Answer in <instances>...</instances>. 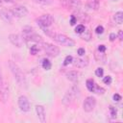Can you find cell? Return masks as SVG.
<instances>
[{
	"instance_id": "cell-1",
	"label": "cell",
	"mask_w": 123,
	"mask_h": 123,
	"mask_svg": "<svg viewBox=\"0 0 123 123\" xmlns=\"http://www.w3.org/2000/svg\"><path fill=\"white\" fill-rule=\"evenodd\" d=\"M9 65H10V69H11L15 81L18 83V85H20V86L26 88L27 87V80H26V77H25L24 73L20 69V67L12 62H10Z\"/></svg>"
},
{
	"instance_id": "cell-2",
	"label": "cell",
	"mask_w": 123,
	"mask_h": 123,
	"mask_svg": "<svg viewBox=\"0 0 123 123\" xmlns=\"http://www.w3.org/2000/svg\"><path fill=\"white\" fill-rule=\"evenodd\" d=\"M79 95H80V89L76 85H74L65 92V94L62 97V102L63 105L69 106L76 100V98L79 97Z\"/></svg>"
},
{
	"instance_id": "cell-3",
	"label": "cell",
	"mask_w": 123,
	"mask_h": 123,
	"mask_svg": "<svg viewBox=\"0 0 123 123\" xmlns=\"http://www.w3.org/2000/svg\"><path fill=\"white\" fill-rule=\"evenodd\" d=\"M52 38L61 45H64L67 47H73L75 45V41L72 38H69L68 37L62 34H55Z\"/></svg>"
},
{
	"instance_id": "cell-4",
	"label": "cell",
	"mask_w": 123,
	"mask_h": 123,
	"mask_svg": "<svg viewBox=\"0 0 123 123\" xmlns=\"http://www.w3.org/2000/svg\"><path fill=\"white\" fill-rule=\"evenodd\" d=\"M36 21H37V25L43 30V29H45V28L50 27V26L53 24V22H54V17H53L51 14L46 13V14H42L41 16H39Z\"/></svg>"
},
{
	"instance_id": "cell-5",
	"label": "cell",
	"mask_w": 123,
	"mask_h": 123,
	"mask_svg": "<svg viewBox=\"0 0 123 123\" xmlns=\"http://www.w3.org/2000/svg\"><path fill=\"white\" fill-rule=\"evenodd\" d=\"M42 49L44 50V52L46 53V55H48L49 57H57L60 54V48L58 46H55L54 44L48 43V42H42L41 43Z\"/></svg>"
},
{
	"instance_id": "cell-6",
	"label": "cell",
	"mask_w": 123,
	"mask_h": 123,
	"mask_svg": "<svg viewBox=\"0 0 123 123\" xmlns=\"http://www.w3.org/2000/svg\"><path fill=\"white\" fill-rule=\"evenodd\" d=\"M96 106V99L92 96H88L85 99L84 103H83V109L86 112H90L94 110Z\"/></svg>"
},
{
	"instance_id": "cell-7",
	"label": "cell",
	"mask_w": 123,
	"mask_h": 123,
	"mask_svg": "<svg viewBox=\"0 0 123 123\" xmlns=\"http://www.w3.org/2000/svg\"><path fill=\"white\" fill-rule=\"evenodd\" d=\"M62 5L65 9L77 11L81 7V1L80 0H62Z\"/></svg>"
},
{
	"instance_id": "cell-8",
	"label": "cell",
	"mask_w": 123,
	"mask_h": 123,
	"mask_svg": "<svg viewBox=\"0 0 123 123\" xmlns=\"http://www.w3.org/2000/svg\"><path fill=\"white\" fill-rule=\"evenodd\" d=\"M18 107L24 112H27V111H30V102H29V100L26 96H24V95L19 96V98H18Z\"/></svg>"
},
{
	"instance_id": "cell-9",
	"label": "cell",
	"mask_w": 123,
	"mask_h": 123,
	"mask_svg": "<svg viewBox=\"0 0 123 123\" xmlns=\"http://www.w3.org/2000/svg\"><path fill=\"white\" fill-rule=\"evenodd\" d=\"M9 39H10L12 44H13L14 46H16L18 48L21 47L23 45V42H24L23 37H21L20 35H17V34H11L9 36Z\"/></svg>"
},
{
	"instance_id": "cell-10",
	"label": "cell",
	"mask_w": 123,
	"mask_h": 123,
	"mask_svg": "<svg viewBox=\"0 0 123 123\" xmlns=\"http://www.w3.org/2000/svg\"><path fill=\"white\" fill-rule=\"evenodd\" d=\"M12 12L13 16L16 17H24L28 14V10L24 6H16L12 10Z\"/></svg>"
},
{
	"instance_id": "cell-11",
	"label": "cell",
	"mask_w": 123,
	"mask_h": 123,
	"mask_svg": "<svg viewBox=\"0 0 123 123\" xmlns=\"http://www.w3.org/2000/svg\"><path fill=\"white\" fill-rule=\"evenodd\" d=\"M0 17L7 23H12V19H13V14L12 12V11L8 10V9H2L0 11Z\"/></svg>"
},
{
	"instance_id": "cell-12",
	"label": "cell",
	"mask_w": 123,
	"mask_h": 123,
	"mask_svg": "<svg viewBox=\"0 0 123 123\" xmlns=\"http://www.w3.org/2000/svg\"><path fill=\"white\" fill-rule=\"evenodd\" d=\"M9 98V88L6 86V84L3 82L0 84V99L3 103H6Z\"/></svg>"
},
{
	"instance_id": "cell-13",
	"label": "cell",
	"mask_w": 123,
	"mask_h": 123,
	"mask_svg": "<svg viewBox=\"0 0 123 123\" xmlns=\"http://www.w3.org/2000/svg\"><path fill=\"white\" fill-rule=\"evenodd\" d=\"M36 112H37V115L38 120L41 123H44L46 121V115H45L44 107L41 106V105H37L36 106Z\"/></svg>"
},
{
	"instance_id": "cell-14",
	"label": "cell",
	"mask_w": 123,
	"mask_h": 123,
	"mask_svg": "<svg viewBox=\"0 0 123 123\" xmlns=\"http://www.w3.org/2000/svg\"><path fill=\"white\" fill-rule=\"evenodd\" d=\"M72 63L75 67L78 68H84L88 64V59L87 58H76L74 61H72Z\"/></svg>"
},
{
	"instance_id": "cell-15",
	"label": "cell",
	"mask_w": 123,
	"mask_h": 123,
	"mask_svg": "<svg viewBox=\"0 0 123 123\" xmlns=\"http://www.w3.org/2000/svg\"><path fill=\"white\" fill-rule=\"evenodd\" d=\"M94 57H95V60L98 62H101V63H106V55L104 54V52H100V51H95L94 53Z\"/></svg>"
},
{
	"instance_id": "cell-16",
	"label": "cell",
	"mask_w": 123,
	"mask_h": 123,
	"mask_svg": "<svg viewBox=\"0 0 123 123\" xmlns=\"http://www.w3.org/2000/svg\"><path fill=\"white\" fill-rule=\"evenodd\" d=\"M66 78H67L69 81H71V82L75 83V82H77V81H78L79 73H78L77 71H75V70H71V71H69V72H67V73H66Z\"/></svg>"
},
{
	"instance_id": "cell-17",
	"label": "cell",
	"mask_w": 123,
	"mask_h": 123,
	"mask_svg": "<svg viewBox=\"0 0 123 123\" xmlns=\"http://www.w3.org/2000/svg\"><path fill=\"white\" fill-rule=\"evenodd\" d=\"M33 33H35V31H34V28L31 27V26H25V27L22 28V37H23V38L29 37Z\"/></svg>"
},
{
	"instance_id": "cell-18",
	"label": "cell",
	"mask_w": 123,
	"mask_h": 123,
	"mask_svg": "<svg viewBox=\"0 0 123 123\" xmlns=\"http://www.w3.org/2000/svg\"><path fill=\"white\" fill-rule=\"evenodd\" d=\"M113 19H114L115 23H117V24H122V22H123V12H115V14L113 15Z\"/></svg>"
},
{
	"instance_id": "cell-19",
	"label": "cell",
	"mask_w": 123,
	"mask_h": 123,
	"mask_svg": "<svg viewBox=\"0 0 123 123\" xmlns=\"http://www.w3.org/2000/svg\"><path fill=\"white\" fill-rule=\"evenodd\" d=\"M81 37L86 41H89L91 38V32L88 29H85V31L81 34Z\"/></svg>"
},
{
	"instance_id": "cell-20",
	"label": "cell",
	"mask_w": 123,
	"mask_h": 123,
	"mask_svg": "<svg viewBox=\"0 0 123 123\" xmlns=\"http://www.w3.org/2000/svg\"><path fill=\"white\" fill-rule=\"evenodd\" d=\"M75 17L77 18V19H80V20H82V21H88V16H87V14L86 13H84V12H77V15H75Z\"/></svg>"
},
{
	"instance_id": "cell-21",
	"label": "cell",
	"mask_w": 123,
	"mask_h": 123,
	"mask_svg": "<svg viewBox=\"0 0 123 123\" xmlns=\"http://www.w3.org/2000/svg\"><path fill=\"white\" fill-rule=\"evenodd\" d=\"M87 6H88V8H90L92 10H97L99 8V1L98 0H90L87 3Z\"/></svg>"
},
{
	"instance_id": "cell-22",
	"label": "cell",
	"mask_w": 123,
	"mask_h": 123,
	"mask_svg": "<svg viewBox=\"0 0 123 123\" xmlns=\"http://www.w3.org/2000/svg\"><path fill=\"white\" fill-rule=\"evenodd\" d=\"M94 86H95V83H94V81H93L92 79L86 80V87H87V89H88L90 92H93Z\"/></svg>"
},
{
	"instance_id": "cell-23",
	"label": "cell",
	"mask_w": 123,
	"mask_h": 123,
	"mask_svg": "<svg viewBox=\"0 0 123 123\" xmlns=\"http://www.w3.org/2000/svg\"><path fill=\"white\" fill-rule=\"evenodd\" d=\"M41 65H42L43 69H45V70H49V69H51V66H52L50 61L47 60V59L42 60V63H41Z\"/></svg>"
},
{
	"instance_id": "cell-24",
	"label": "cell",
	"mask_w": 123,
	"mask_h": 123,
	"mask_svg": "<svg viewBox=\"0 0 123 123\" xmlns=\"http://www.w3.org/2000/svg\"><path fill=\"white\" fill-rule=\"evenodd\" d=\"M35 3L37 4H39V5H43V6H47V5H50L52 4L53 0H33Z\"/></svg>"
},
{
	"instance_id": "cell-25",
	"label": "cell",
	"mask_w": 123,
	"mask_h": 123,
	"mask_svg": "<svg viewBox=\"0 0 123 123\" xmlns=\"http://www.w3.org/2000/svg\"><path fill=\"white\" fill-rule=\"evenodd\" d=\"M93 92H95V93H97V94H104V92H105V89H104L103 87L99 86L98 85H95V86H94V89H93Z\"/></svg>"
},
{
	"instance_id": "cell-26",
	"label": "cell",
	"mask_w": 123,
	"mask_h": 123,
	"mask_svg": "<svg viewBox=\"0 0 123 123\" xmlns=\"http://www.w3.org/2000/svg\"><path fill=\"white\" fill-rule=\"evenodd\" d=\"M110 111H111V118H115L116 115H117V110L115 109V107L110 106Z\"/></svg>"
},
{
	"instance_id": "cell-27",
	"label": "cell",
	"mask_w": 123,
	"mask_h": 123,
	"mask_svg": "<svg viewBox=\"0 0 123 123\" xmlns=\"http://www.w3.org/2000/svg\"><path fill=\"white\" fill-rule=\"evenodd\" d=\"M85 29H86V28H85V26H84L83 24H79V25H77V27L75 28V32H76L77 34H80V35H81V34L85 31Z\"/></svg>"
},
{
	"instance_id": "cell-28",
	"label": "cell",
	"mask_w": 123,
	"mask_h": 123,
	"mask_svg": "<svg viewBox=\"0 0 123 123\" xmlns=\"http://www.w3.org/2000/svg\"><path fill=\"white\" fill-rule=\"evenodd\" d=\"M38 51H39V48H38L37 45H33V46H31V48H30V53H31L32 55H37V54L38 53Z\"/></svg>"
},
{
	"instance_id": "cell-29",
	"label": "cell",
	"mask_w": 123,
	"mask_h": 123,
	"mask_svg": "<svg viewBox=\"0 0 123 123\" xmlns=\"http://www.w3.org/2000/svg\"><path fill=\"white\" fill-rule=\"evenodd\" d=\"M72 61H73V57L72 56H70V55L66 56L64 61H63V65H68L69 63H72Z\"/></svg>"
},
{
	"instance_id": "cell-30",
	"label": "cell",
	"mask_w": 123,
	"mask_h": 123,
	"mask_svg": "<svg viewBox=\"0 0 123 123\" xmlns=\"http://www.w3.org/2000/svg\"><path fill=\"white\" fill-rule=\"evenodd\" d=\"M103 74H104V70L102 67H98L96 70H95V75L97 77H103Z\"/></svg>"
},
{
	"instance_id": "cell-31",
	"label": "cell",
	"mask_w": 123,
	"mask_h": 123,
	"mask_svg": "<svg viewBox=\"0 0 123 123\" xmlns=\"http://www.w3.org/2000/svg\"><path fill=\"white\" fill-rule=\"evenodd\" d=\"M103 32H104V27H103V26L99 25V26L96 27V29H95V33H96L97 35H101V34H103Z\"/></svg>"
},
{
	"instance_id": "cell-32",
	"label": "cell",
	"mask_w": 123,
	"mask_h": 123,
	"mask_svg": "<svg viewBox=\"0 0 123 123\" xmlns=\"http://www.w3.org/2000/svg\"><path fill=\"white\" fill-rule=\"evenodd\" d=\"M103 82H104L106 85H110V84L111 83V76H106V77H104Z\"/></svg>"
},
{
	"instance_id": "cell-33",
	"label": "cell",
	"mask_w": 123,
	"mask_h": 123,
	"mask_svg": "<svg viewBox=\"0 0 123 123\" xmlns=\"http://www.w3.org/2000/svg\"><path fill=\"white\" fill-rule=\"evenodd\" d=\"M112 98H113V100H114L115 102H118V101H120V100H121V96H120L118 93H115V94H113Z\"/></svg>"
},
{
	"instance_id": "cell-34",
	"label": "cell",
	"mask_w": 123,
	"mask_h": 123,
	"mask_svg": "<svg viewBox=\"0 0 123 123\" xmlns=\"http://www.w3.org/2000/svg\"><path fill=\"white\" fill-rule=\"evenodd\" d=\"M76 21H77V18L75 17V15H71L70 16V24L73 26V25H75Z\"/></svg>"
},
{
	"instance_id": "cell-35",
	"label": "cell",
	"mask_w": 123,
	"mask_h": 123,
	"mask_svg": "<svg viewBox=\"0 0 123 123\" xmlns=\"http://www.w3.org/2000/svg\"><path fill=\"white\" fill-rule=\"evenodd\" d=\"M106 49H107V47L104 44H101V45L98 46V51H100V52H105Z\"/></svg>"
},
{
	"instance_id": "cell-36",
	"label": "cell",
	"mask_w": 123,
	"mask_h": 123,
	"mask_svg": "<svg viewBox=\"0 0 123 123\" xmlns=\"http://www.w3.org/2000/svg\"><path fill=\"white\" fill-rule=\"evenodd\" d=\"M85 54H86V51H85L84 48H79L78 49V55L79 56H84Z\"/></svg>"
},
{
	"instance_id": "cell-37",
	"label": "cell",
	"mask_w": 123,
	"mask_h": 123,
	"mask_svg": "<svg viewBox=\"0 0 123 123\" xmlns=\"http://www.w3.org/2000/svg\"><path fill=\"white\" fill-rule=\"evenodd\" d=\"M118 38H119V40H122L123 39V32H122V30H119L118 31Z\"/></svg>"
},
{
	"instance_id": "cell-38",
	"label": "cell",
	"mask_w": 123,
	"mask_h": 123,
	"mask_svg": "<svg viewBox=\"0 0 123 123\" xmlns=\"http://www.w3.org/2000/svg\"><path fill=\"white\" fill-rule=\"evenodd\" d=\"M115 37H116V35H115V34L111 33V34L110 35V40H111V41H113V40L115 39Z\"/></svg>"
},
{
	"instance_id": "cell-39",
	"label": "cell",
	"mask_w": 123,
	"mask_h": 123,
	"mask_svg": "<svg viewBox=\"0 0 123 123\" xmlns=\"http://www.w3.org/2000/svg\"><path fill=\"white\" fill-rule=\"evenodd\" d=\"M6 3H12V2H14V1H16V0H4Z\"/></svg>"
},
{
	"instance_id": "cell-40",
	"label": "cell",
	"mask_w": 123,
	"mask_h": 123,
	"mask_svg": "<svg viewBox=\"0 0 123 123\" xmlns=\"http://www.w3.org/2000/svg\"><path fill=\"white\" fill-rule=\"evenodd\" d=\"M3 83V79H2V73H1V69H0V84Z\"/></svg>"
},
{
	"instance_id": "cell-41",
	"label": "cell",
	"mask_w": 123,
	"mask_h": 123,
	"mask_svg": "<svg viewBox=\"0 0 123 123\" xmlns=\"http://www.w3.org/2000/svg\"><path fill=\"white\" fill-rule=\"evenodd\" d=\"M4 3H5V1H4V0H0V7H1V6H3V4H4Z\"/></svg>"
}]
</instances>
